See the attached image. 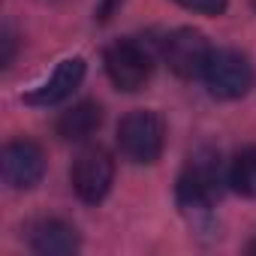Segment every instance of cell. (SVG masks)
Returning <instances> with one entry per match:
<instances>
[{
    "instance_id": "cell-8",
    "label": "cell",
    "mask_w": 256,
    "mask_h": 256,
    "mask_svg": "<svg viewBox=\"0 0 256 256\" xmlns=\"http://www.w3.org/2000/svg\"><path fill=\"white\" fill-rule=\"evenodd\" d=\"M84 72H88L84 58H78V54H76V58H64V60L54 66V72H52L46 82H40L36 88H30L22 100H24L28 106H40V108L58 106V102H64V100L72 96V90L82 84Z\"/></svg>"
},
{
    "instance_id": "cell-3",
    "label": "cell",
    "mask_w": 256,
    "mask_h": 256,
    "mask_svg": "<svg viewBox=\"0 0 256 256\" xmlns=\"http://www.w3.org/2000/svg\"><path fill=\"white\" fill-rule=\"evenodd\" d=\"M102 66H106L108 82L118 90L136 94L154 76V52H151L148 42H142L136 36H124V40H114V42L106 46Z\"/></svg>"
},
{
    "instance_id": "cell-1",
    "label": "cell",
    "mask_w": 256,
    "mask_h": 256,
    "mask_svg": "<svg viewBox=\"0 0 256 256\" xmlns=\"http://www.w3.org/2000/svg\"><path fill=\"white\" fill-rule=\"evenodd\" d=\"M223 184H229V178H226V169L220 166V154L202 148L181 169V175L175 181V202L184 214L205 217V214H211L214 202L220 199Z\"/></svg>"
},
{
    "instance_id": "cell-9",
    "label": "cell",
    "mask_w": 256,
    "mask_h": 256,
    "mask_svg": "<svg viewBox=\"0 0 256 256\" xmlns=\"http://www.w3.org/2000/svg\"><path fill=\"white\" fill-rule=\"evenodd\" d=\"M28 244L40 256H70L78 250V232L60 217H40L28 229Z\"/></svg>"
},
{
    "instance_id": "cell-6",
    "label": "cell",
    "mask_w": 256,
    "mask_h": 256,
    "mask_svg": "<svg viewBox=\"0 0 256 256\" xmlns=\"http://www.w3.org/2000/svg\"><path fill=\"white\" fill-rule=\"evenodd\" d=\"M211 42L202 30L193 28H178L172 34L163 36L160 42V54L163 64L178 76V78H202V70L211 58Z\"/></svg>"
},
{
    "instance_id": "cell-2",
    "label": "cell",
    "mask_w": 256,
    "mask_h": 256,
    "mask_svg": "<svg viewBox=\"0 0 256 256\" xmlns=\"http://www.w3.org/2000/svg\"><path fill=\"white\" fill-rule=\"evenodd\" d=\"M118 148L136 166L157 163L163 148H166V124H163V118L157 112H151V108L126 112L120 118V124H118Z\"/></svg>"
},
{
    "instance_id": "cell-5",
    "label": "cell",
    "mask_w": 256,
    "mask_h": 256,
    "mask_svg": "<svg viewBox=\"0 0 256 256\" xmlns=\"http://www.w3.org/2000/svg\"><path fill=\"white\" fill-rule=\"evenodd\" d=\"M70 181H72L76 196L84 205L102 202L108 196V190H112V181H114L112 154L106 148H100V145H90V148L78 151V157L72 160V169H70Z\"/></svg>"
},
{
    "instance_id": "cell-7",
    "label": "cell",
    "mask_w": 256,
    "mask_h": 256,
    "mask_svg": "<svg viewBox=\"0 0 256 256\" xmlns=\"http://www.w3.org/2000/svg\"><path fill=\"white\" fill-rule=\"evenodd\" d=\"M0 169H4V181L12 190H30L46 175V151L34 139H12L4 145Z\"/></svg>"
},
{
    "instance_id": "cell-10",
    "label": "cell",
    "mask_w": 256,
    "mask_h": 256,
    "mask_svg": "<svg viewBox=\"0 0 256 256\" xmlns=\"http://www.w3.org/2000/svg\"><path fill=\"white\" fill-rule=\"evenodd\" d=\"M100 126H102V106L94 100H82V102H76L58 114L54 133L64 142H88Z\"/></svg>"
},
{
    "instance_id": "cell-4",
    "label": "cell",
    "mask_w": 256,
    "mask_h": 256,
    "mask_svg": "<svg viewBox=\"0 0 256 256\" xmlns=\"http://www.w3.org/2000/svg\"><path fill=\"white\" fill-rule=\"evenodd\" d=\"M202 82L214 100H241L253 88V64L238 48H214L202 70Z\"/></svg>"
},
{
    "instance_id": "cell-13",
    "label": "cell",
    "mask_w": 256,
    "mask_h": 256,
    "mask_svg": "<svg viewBox=\"0 0 256 256\" xmlns=\"http://www.w3.org/2000/svg\"><path fill=\"white\" fill-rule=\"evenodd\" d=\"M16 48H18V36L10 24H4L0 30V66H10L12 58H16Z\"/></svg>"
},
{
    "instance_id": "cell-11",
    "label": "cell",
    "mask_w": 256,
    "mask_h": 256,
    "mask_svg": "<svg viewBox=\"0 0 256 256\" xmlns=\"http://www.w3.org/2000/svg\"><path fill=\"white\" fill-rule=\"evenodd\" d=\"M226 178H229V187L247 199H256V145H247L241 148L229 166H226Z\"/></svg>"
},
{
    "instance_id": "cell-16",
    "label": "cell",
    "mask_w": 256,
    "mask_h": 256,
    "mask_svg": "<svg viewBox=\"0 0 256 256\" xmlns=\"http://www.w3.org/2000/svg\"><path fill=\"white\" fill-rule=\"evenodd\" d=\"M253 6H256V0H253Z\"/></svg>"
},
{
    "instance_id": "cell-12",
    "label": "cell",
    "mask_w": 256,
    "mask_h": 256,
    "mask_svg": "<svg viewBox=\"0 0 256 256\" xmlns=\"http://www.w3.org/2000/svg\"><path fill=\"white\" fill-rule=\"evenodd\" d=\"M172 4H178L190 12H199V16H223L229 0H172Z\"/></svg>"
},
{
    "instance_id": "cell-15",
    "label": "cell",
    "mask_w": 256,
    "mask_h": 256,
    "mask_svg": "<svg viewBox=\"0 0 256 256\" xmlns=\"http://www.w3.org/2000/svg\"><path fill=\"white\" fill-rule=\"evenodd\" d=\"M247 250H250V253H256V241H250V244H247Z\"/></svg>"
},
{
    "instance_id": "cell-14",
    "label": "cell",
    "mask_w": 256,
    "mask_h": 256,
    "mask_svg": "<svg viewBox=\"0 0 256 256\" xmlns=\"http://www.w3.org/2000/svg\"><path fill=\"white\" fill-rule=\"evenodd\" d=\"M120 4H124V0H100V6H96V18H100V22H108V18H112V12H114Z\"/></svg>"
}]
</instances>
